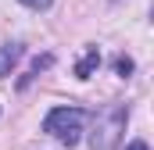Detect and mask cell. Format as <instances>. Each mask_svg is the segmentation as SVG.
<instances>
[{
	"mask_svg": "<svg viewBox=\"0 0 154 150\" xmlns=\"http://www.w3.org/2000/svg\"><path fill=\"white\" fill-rule=\"evenodd\" d=\"M125 122H129V107L108 104L104 111L93 118L90 150H118V140H122V132H125Z\"/></svg>",
	"mask_w": 154,
	"mask_h": 150,
	"instance_id": "1",
	"label": "cell"
},
{
	"mask_svg": "<svg viewBox=\"0 0 154 150\" xmlns=\"http://www.w3.org/2000/svg\"><path fill=\"white\" fill-rule=\"evenodd\" d=\"M86 118H90V114L82 111V107H54V111L43 118V132L72 147V143H79V136H82Z\"/></svg>",
	"mask_w": 154,
	"mask_h": 150,
	"instance_id": "2",
	"label": "cell"
},
{
	"mask_svg": "<svg viewBox=\"0 0 154 150\" xmlns=\"http://www.w3.org/2000/svg\"><path fill=\"white\" fill-rule=\"evenodd\" d=\"M97 68H100V50L97 46H86V54L79 57V64H75V79H90Z\"/></svg>",
	"mask_w": 154,
	"mask_h": 150,
	"instance_id": "3",
	"label": "cell"
},
{
	"mask_svg": "<svg viewBox=\"0 0 154 150\" xmlns=\"http://www.w3.org/2000/svg\"><path fill=\"white\" fill-rule=\"evenodd\" d=\"M18 57H22V43H4L0 46V79L11 75V68L18 64Z\"/></svg>",
	"mask_w": 154,
	"mask_h": 150,
	"instance_id": "4",
	"label": "cell"
},
{
	"mask_svg": "<svg viewBox=\"0 0 154 150\" xmlns=\"http://www.w3.org/2000/svg\"><path fill=\"white\" fill-rule=\"evenodd\" d=\"M50 64H54V54H43V57H36V61H32V68H29V75H22V82H18V86H29V82H32V79L43 72V68H50Z\"/></svg>",
	"mask_w": 154,
	"mask_h": 150,
	"instance_id": "5",
	"label": "cell"
},
{
	"mask_svg": "<svg viewBox=\"0 0 154 150\" xmlns=\"http://www.w3.org/2000/svg\"><path fill=\"white\" fill-rule=\"evenodd\" d=\"M115 72L122 75V79H129V72H133V57H125V54L115 57Z\"/></svg>",
	"mask_w": 154,
	"mask_h": 150,
	"instance_id": "6",
	"label": "cell"
},
{
	"mask_svg": "<svg viewBox=\"0 0 154 150\" xmlns=\"http://www.w3.org/2000/svg\"><path fill=\"white\" fill-rule=\"evenodd\" d=\"M18 4H25V7H32V11H47L54 0H18Z\"/></svg>",
	"mask_w": 154,
	"mask_h": 150,
	"instance_id": "7",
	"label": "cell"
},
{
	"mask_svg": "<svg viewBox=\"0 0 154 150\" xmlns=\"http://www.w3.org/2000/svg\"><path fill=\"white\" fill-rule=\"evenodd\" d=\"M125 150H151V147H147L143 140H133V143H129V147H125Z\"/></svg>",
	"mask_w": 154,
	"mask_h": 150,
	"instance_id": "8",
	"label": "cell"
}]
</instances>
